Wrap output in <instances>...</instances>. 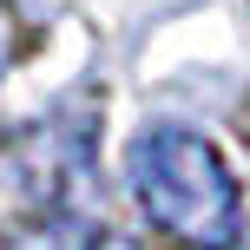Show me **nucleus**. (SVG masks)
<instances>
[{
  "mask_svg": "<svg viewBox=\"0 0 250 250\" xmlns=\"http://www.w3.org/2000/svg\"><path fill=\"white\" fill-rule=\"evenodd\" d=\"M79 250V244H73ZM86 250H145V244H132V237H112V230H99V237H86Z\"/></svg>",
  "mask_w": 250,
  "mask_h": 250,
  "instance_id": "obj_2",
  "label": "nucleus"
},
{
  "mask_svg": "<svg viewBox=\"0 0 250 250\" xmlns=\"http://www.w3.org/2000/svg\"><path fill=\"white\" fill-rule=\"evenodd\" d=\"M125 191L171 250H237L244 244L237 171L191 125H145L125 145Z\"/></svg>",
  "mask_w": 250,
  "mask_h": 250,
  "instance_id": "obj_1",
  "label": "nucleus"
}]
</instances>
